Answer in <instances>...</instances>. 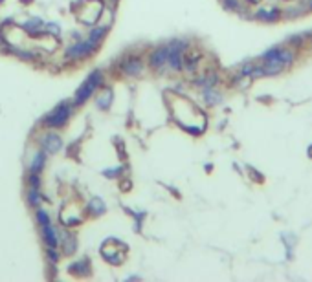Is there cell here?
<instances>
[{
  "mask_svg": "<svg viewBox=\"0 0 312 282\" xmlns=\"http://www.w3.org/2000/svg\"><path fill=\"white\" fill-rule=\"evenodd\" d=\"M101 72L99 70H96L94 74L88 77V79L83 83V86H81L79 90H77V96H76V105H81V103H85L86 99H88V96H90L92 92L96 90L97 85H99V81H101Z\"/></svg>",
  "mask_w": 312,
  "mask_h": 282,
  "instance_id": "6da1fadb",
  "label": "cell"
},
{
  "mask_svg": "<svg viewBox=\"0 0 312 282\" xmlns=\"http://www.w3.org/2000/svg\"><path fill=\"white\" fill-rule=\"evenodd\" d=\"M188 44L184 41H175L167 46V63L171 64L173 70H180L182 68V52L186 50Z\"/></svg>",
  "mask_w": 312,
  "mask_h": 282,
  "instance_id": "7a4b0ae2",
  "label": "cell"
},
{
  "mask_svg": "<svg viewBox=\"0 0 312 282\" xmlns=\"http://www.w3.org/2000/svg\"><path fill=\"white\" fill-rule=\"evenodd\" d=\"M68 117H70V107H68L66 103H63V105H59L54 112L44 119V123H46L48 127H61V125H65V123L68 121Z\"/></svg>",
  "mask_w": 312,
  "mask_h": 282,
  "instance_id": "3957f363",
  "label": "cell"
},
{
  "mask_svg": "<svg viewBox=\"0 0 312 282\" xmlns=\"http://www.w3.org/2000/svg\"><path fill=\"white\" fill-rule=\"evenodd\" d=\"M92 46H96V44L92 43L90 39L86 41V43H81V44H76V46H72L68 52H66V57L68 59H79V57H83V55H86L88 52L92 50Z\"/></svg>",
  "mask_w": 312,
  "mask_h": 282,
  "instance_id": "277c9868",
  "label": "cell"
},
{
  "mask_svg": "<svg viewBox=\"0 0 312 282\" xmlns=\"http://www.w3.org/2000/svg\"><path fill=\"white\" fill-rule=\"evenodd\" d=\"M43 147L48 150V152H57V150L63 147V141H61V138L57 134H46L43 139Z\"/></svg>",
  "mask_w": 312,
  "mask_h": 282,
  "instance_id": "5b68a950",
  "label": "cell"
},
{
  "mask_svg": "<svg viewBox=\"0 0 312 282\" xmlns=\"http://www.w3.org/2000/svg\"><path fill=\"white\" fill-rule=\"evenodd\" d=\"M167 63V46L154 50L151 54V66L152 68H162Z\"/></svg>",
  "mask_w": 312,
  "mask_h": 282,
  "instance_id": "8992f818",
  "label": "cell"
},
{
  "mask_svg": "<svg viewBox=\"0 0 312 282\" xmlns=\"http://www.w3.org/2000/svg\"><path fill=\"white\" fill-rule=\"evenodd\" d=\"M123 70L125 74L129 75H140L141 74V63L138 59H130L127 63H123Z\"/></svg>",
  "mask_w": 312,
  "mask_h": 282,
  "instance_id": "52a82bcc",
  "label": "cell"
},
{
  "mask_svg": "<svg viewBox=\"0 0 312 282\" xmlns=\"http://www.w3.org/2000/svg\"><path fill=\"white\" fill-rule=\"evenodd\" d=\"M43 234H44L46 244H48L50 247H55V245H57V234H55V231L52 229V225L50 224L43 225Z\"/></svg>",
  "mask_w": 312,
  "mask_h": 282,
  "instance_id": "ba28073f",
  "label": "cell"
},
{
  "mask_svg": "<svg viewBox=\"0 0 312 282\" xmlns=\"http://www.w3.org/2000/svg\"><path fill=\"white\" fill-rule=\"evenodd\" d=\"M43 165H44V152H37L32 161V170L33 172H39V170L43 169Z\"/></svg>",
  "mask_w": 312,
  "mask_h": 282,
  "instance_id": "9c48e42d",
  "label": "cell"
},
{
  "mask_svg": "<svg viewBox=\"0 0 312 282\" xmlns=\"http://www.w3.org/2000/svg\"><path fill=\"white\" fill-rule=\"evenodd\" d=\"M110 101H112V92L105 90V96H99V99H97V105H99L101 108H108Z\"/></svg>",
  "mask_w": 312,
  "mask_h": 282,
  "instance_id": "30bf717a",
  "label": "cell"
},
{
  "mask_svg": "<svg viewBox=\"0 0 312 282\" xmlns=\"http://www.w3.org/2000/svg\"><path fill=\"white\" fill-rule=\"evenodd\" d=\"M103 35H105V30H103V28H97V30H94V32L90 33V41L94 44H97V41H99Z\"/></svg>",
  "mask_w": 312,
  "mask_h": 282,
  "instance_id": "8fae6325",
  "label": "cell"
},
{
  "mask_svg": "<svg viewBox=\"0 0 312 282\" xmlns=\"http://www.w3.org/2000/svg\"><path fill=\"white\" fill-rule=\"evenodd\" d=\"M37 218H39V222H41V225H46V224H50V218H48V214L44 213V211H39V213H37Z\"/></svg>",
  "mask_w": 312,
  "mask_h": 282,
  "instance_id": "7c38bea8",
  "label": "cell"
},
{
  "mask_svg": "<svg viewBox=\"0 0 312 282\" xmlns=\"http://www.w3.org/2000/svg\"><path fill=\"white\" fill-rule=\"evenodd\" d=\"M204 96L208 97V101H210V103H219V101H221V96H211V90H206Z\"/></svg>",
  "mask_w": 312,
  "mask_h": 282,
  "instance_id": "4fadbf2b",
  "label": "cell"
},
{
  "mask_svg": "<svg viewBox=\"0 0 312 282\" xmlns=\"http://www.w3.org/2000/svg\"><path fill=\"white\" fill-rule=\"evenodd\" d=\"M248 2H252V4H257V2H261V0H248Z\"/></svg>",
  "mask_w": 312,
  "mask_h": 282,
  "instance_id": "5bb4252c",
  "label": "cell"
}]
</instances>
